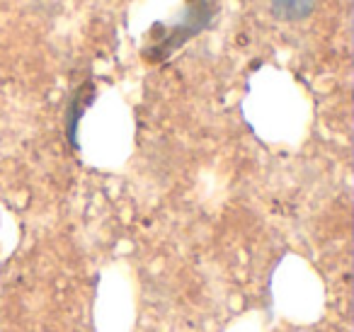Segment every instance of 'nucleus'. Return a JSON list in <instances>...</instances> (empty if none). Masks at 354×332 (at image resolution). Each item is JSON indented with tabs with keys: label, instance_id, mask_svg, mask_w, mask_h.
Listing matches in <instances>:
<instances>
[{
	"label": "nucleus",
	"instance_id": "nucleus-1",
	"mask_svg": "<svg viewBox=\"0 0 354 332\" xmlns=\"http://www.w3.org/2000/svg\"><path fill=\"white\" fill-rule=\"evenodd\" d=\"M216 15H218V0H187L185 3L183 22H177L167 35H162L158 44L148 46L143 51V59L151 61V64H162L165 59H170L172 51L185 46L192 37L202 35Z\"/></svg>",
	"mask_w": 354,
	"mask_h": 332
},
{
	"label": "nucleus",
	"instance_id": "nucleus-2",
	"mask_svg": "<svg viewBox=\"0 0 354 332\" xmlns=\"http://www.w3.org/2000/svg\"><path fill=\"white\" fill-rule=\"evenodd\" d=\"M318 0H270V8L274 17L284 22H299L313 12Z\"/></svg>",
	"mask_w": 354,
	"mask_h": 332
},
{
	"label": "nucleus",
	"instance_id": "nucleus-3",
	"mask_svg": "<svg viewBox=\"0 0 354 332\" xmlns=\"http://www.w3.org/2000/svg\"><path fill=\"white\" fill-rule=\"evenodd\" d=\"M83 90H85V85L83 88L75 93V98L71 100V107H68V112H71V119H68V133H71V141H75V129H78V119H80V114H83V109H85V104L93 100V95H90L88 100H83Z\"/></svg>",
	"mask_w": 354,
	"mask_h": 332
}]
</instances>
